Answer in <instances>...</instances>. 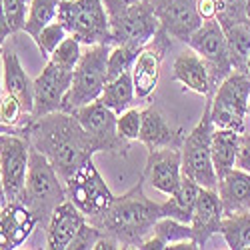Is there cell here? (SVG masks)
Instances as JSON below:
<instances>
[{"mask_svg": "<svg viewBox=\"0 0 250 250\" xmlns=\"http://www.w3.org/2000/svg\"><path fill=\"white\" fill-rule=\"evenodd\" d=\"M212 130H214V124L210 120V102H206L200 122L182 140L180 154H182V174L192 178L202 188L216 190L218 176H216L212 154H210Z\"/></svg>", "mask_w": 250, "mask_h": 250, "instance_id": "8992f818", "label": "cell"}, {"mask_svg": "<svg viewBox=\"0 0 250 250\" xmlns=\"http://www.w3.org/2000/svg\"><path fill=\"white\" fill-rule=\"evenodd\" d=\"M64 186H66V198L86 216V220L100 216L116 198L92 160L82 164L64 182Z\"/></svg>", "mask_w": 250, "mask_h": 250, "instance_id": "9c48e42d", "label": "cell"}, {"mask_svg": "<svg viewBox=\"0 0 250 250\" xmlns=\"http://www.w3.org/2000/svg\"><path fill=\"white\" fill-rule=\"evenodd\" d=\"M6 202L8 200H6V194H4V188H2V182H0V208H2Z\"/></svg>", "mask_w": 250, "mask_h": 250, "instance_id": "b9f144b4", "label": "cell"}, {"mask_svg": "<svg viewBox=\"0 0 250 250\" xmlns=\"http://www.w3.org/2000/svg\"><path fill=\"white\" fill-rule=\"evenodd\" d=\"M2 98H4V90H0V106H2Z\"/></svg>", "mask_w": 250, "mask_h": 250, "instance_id": "bcb514c9", "label": "cell"}, {"mask_svg": "<svg viewBox=\"0 0 250 250\" xmlns=\"http://www.w3.org/2000/svg\"><path fill=\"white\" fill-rule=\"evenodd\" d=\"M200 188H202V186L196 184L192 178L182 176L178 188L168 196V200L160 202L162 216L176 218L180 222L190 224L192 214H194V208H196V200H198V194H200Z\"/></svg>", "mask_w": 250, "mask_h": 250, "instance_id": "cb8c5ba5", "label": "cell"}, {"mask_svg": "<svg viewBox=\"0 0 250 250\" xmlns=\"http://www.w3.org/2000/svg\"><path fill=\"white\" fill-rule=\"evenodd\" d=\"M112 44H134L144 46L158 32L160 20L150 0L120 6L108 12Z\"/></svg>", "mask_w": 250, "mask_h": 250, "instance_id": "ba28073f", "label": "cell"}, {"mask_svg": "<svg viewBox=\"0 0 250 250\" xmlns=\"http://www.w3.org/2000/svg\"><path fill=\"white\" fill-rule=\"evenodd\" d=\"M196 12L202 18V22L204 20H212V18H216L218 2L216 0H196Z\"/></svg>", "mask_w": 250, "mask_h": 250, "instance_id": "f35d334b", "label": "cell"}, {"mask_svg": "<svg viewBox=\"0 0 250 250\" xmlns=\"http://www.w3.org/2000/svg\"><path fill=\"white\" fill-rule=\"evenodd\" d=\"M66 200V186L54 170L50 160L30 146V162H28V176L24 192L20 202L26 204L34 212L38 224L46 226L54 208Z\"/></svg>", "mask_w": 250, "mask_h": 250, "instance_id": "3957f363", "label": "cell"}, {"mask_svg": "<svg viewBox=\"0 0 250 250\" xmlns=\"http://www.w3.org/2000/svg\"><path fill=\"white\" fill-rule=\"evenodd\" d=\"M56 14H58V0H30L22 32H26L34 40L36 34L42 30L46 24L54 22Z\"/></svg>", "mask_w": 250, "mask_h": 250, "instance_id": "f1b7e54d", "label": "cell"}, {"mask_svg": "<svg viewBox=\"0 0 250 250\" xmlns=\"http://www.w3.org/2000/svg\"><path fill=\"white\" fill-rule=\"evenodd\" d=\"M2 90L16 96L28 114L34 106V80L24 70L14 50H2Z\"/></svg>", "mask_w": 250, "mask_h": 250, "instance_id": "7402d4cb", "label": "cell"}, {"mask_svg": "<svg viewBox=\"0 0 250 250\" xmlns=\"http://www.w3.org/2000/svg\"><path fill=\"white\" fill-rule=\"evenodd\" d=\"M86 216L66 198L54 208L50 220L46 222V248L50 250H68L72 238L78 234Z\"/></svg>", "mask_w": 250, "mask_h": 250, "instance_id": "d6986e66", "label": "cell"}, {"mask_svg": "<svg viewBox=\"0 0 250 250\" xmlns=\"http://www.w3.org/2000/svg\"><path fill=\"white\" fill-rule=\"evenodd\" d=\"M4 4V12L8 18V24L12 28V32H20L24 28L26 22V14H28V6H30V0H2Z\"/></svg>", "mask_w": 250, "mask_h": 250, "instance_id": "d590c367", "label": "cell"}, {"mask_svg": "<svg viewBox=\"0 0 250 250\" xmlns=\"http://www.w3.org/2000/svg\"><path fill=\"white\" fill-rule=\"evenodd\" d=\"M226 36V46L230 54V64L232 70L246 72V62L250 56V28L246 22H234L222 26Z\"/></svg>", "mask_w": 250, "mask_h": 250, "instance_id": "4316f807", "label": "cell"}, {"mask_svg": "<svg viewBox=\"0 0 250 250\" xmlns=\"http://www.w3.org/2000/svg\"><path fill=\"white\" fill-rule=\"evenodd\" d=\"M220 234L230 250H246L250 248V210L236 212L222 218Z\"/></svg>", "mask_w": 250, "mask_h": 250, "instance_id": "83f0119b", "label": "cell"}, {"mask_svg": "<svg viewBox=\"0 0 250 250\" xmlns=\"http://www.w3.org/2000/svg\"><path fill=\"white\" fill-rule=\"evenodd\" d=\"M112 44H92L82 50L76 68L72 70V84L62 104V110L74 112L76 108L96 100L106 84V64Z\"/></svg>", "mask_w": 250, "mask_h": 250, "instance_id": "5b68a950", "label": "cell"}, {"mask_svg": "<svg viewBox=\"0 0 250 250\" xmlns=\"http://www.w3.org/2000/svg\"><path fill=\"white\" fill-rule=\"evenodd\" d=\"M38 226L34 212L20 200H8L0 208V250L20 248Z\"/></svg>", "mask_w": 250, "mask_h": 250, "instance_id": "e0dca14e", "label": "cell"}, {"mask_svg": "<svg viewBox=\"0 0 250 250\" xmlns=\"http://www.w3.org/2000/svg\"><path fill=\"white\" fill-rule=\"evenodd\" d=\"M172 78L176 82L186 88V90H192L196 94H202L206 98H210L214 92L212 86V76L210 70H208L206 62L192 50H182L176 58H174V64H172Z\"/></svg>", "mask_w": 250, "mask_h": 250, "instance_id": "ffe728a7", "label": "cell"}, {"mask_svg": "<svg viewBox=\"0 0 250 250\" xmlns=\"http://www.w3.org/2000/svg\"><path fill=\"white\" fill-rule=\"evenodd\" d=\"M238 140L240 132L230 128H214L210 138V154L216 176H224L228 170L236 166V154H238Z\"/></svg>", "mask_w": 250, "mask_h": 250, "instance_id": "d4e9b609", "label": "cell"}, {"mask_svg": "<svg viewBox=\"0 0 250 250\" xmlns=\"http://www.w3.org/2000/svg\"><path fill=\"white\" fill-rule=\"evenodd\" d=\"M224 218V208L220 202V196L214 188H200L196 208L190 220L194 240L200 248L210 240L214 234H220V224Z\"/></svg>", "mask_w": 250, "mask_h": 250, "instance_id": "ac0fdd59", "label": "cell"}, {"mask_svg": "<svg viewBox=\"0 0 250 250\" xmlns=\"http://www.w3.org/2000/svg\"><path fill=\"white\" fill-rule=\"evenodd\" d=\"M186 132L182 128H172L162 112L150 104L142 110V126H140V136L138 140L146 146L148 150L154 148H166V146H182Z\"/></svg>", "mask_w": 250, "mask_h": 250, "instance_id": "44dd1931", "label": "cell"}, {"mask_svg": "<svg viewBox=\"0 0 250 250\" xmlns=\"http://www.w3.org/2000/svg\"><path fill=\"white\" fill-rule=\"evenodd\" d=\"M22 128L26 130L30 146L50 160L62 182L96 154L94 140L72 112L56 110L38 118L30 116Z\"/></svg>", "mask_w": 250, "mask_h": 250, "instance_id": "6da1fadb", "label": "cell"}, {"mask_svg": "<svg viewBox=\"0 0 250 250\" xmlns=\"http://www.w3.org/2000/svg\"><path fill=\"white\" fill-rule=\"evenodd\" d=\"M246 26L250 28V0H248V4H246Z\"/></svg>", "mask_w": 250, "mask_h": 250, "instance_id": "ee69618b", "label": "cell"}, {"mask_svg": "<svg viewBox=\"0 0 250 250\" xmlns=\"http://www.w3.org/2000/svg\"><path fill=\"white\" fill-rule=\"evenodd\" d=\"M140 126H142V110H138V108L130 106V108H126L124 112H120L116 116V130L124 140H128V142L138 140Z\"/></svg>", "mask_w": 250, "mask_h": 250, "instance_id": "836d02e7", "label": "cell"}, {"mask_svg": "<svg viewBox=\"0 0 250 250\" xmlns=\"http://www.w3.org/2000/svg\"><path fill=\"white\" fill-rule=\"evenodd\" d=\"M250 74L232 70L214 88L210 102V120L214 128H230L244 132V118L248 116Z\"/></svg>", "mask_w": 250, "mask_h": 250, "instance_id": "52a82bcc", "label": "cell"}, {"mask_svg": "<svg viewBox=\"0 0 250 250\" xmlns=\"http://www.w3.org/2000/svg\"><path fill=\"white\" fill-rule=\"evenodd\" d=\"M152 234L164 244V248H170L172 244L182 242V240H194L190 224L180 222L176 218H168V216L158 218V222L154 224Z\"/></svg>", "mask_w": 250, "mask_h": 250, "instance_id": "f546056e", "label": "cell"}, {"mask_svg": "<svg viewBox=\"0 0 250 250\" xmlns=\"http://www.w3.org/2000/svg\"><path fill=\"white\" fill-rule=\"evenodd\" d=\"M218 12L216 20L220 26L234 24V22H246V4L248 0H216Z\"/></svg>", "mask_w": 250, "mask_h": 250, "instance_id": "e575fe53", "label": "cell"}, {"mask_svg": "<svg viewBox=\"0 0 250 250\" xmlns=\"http://www.w3.org/2000/svg\"><path fill=\"white\" fill-rule=\"evenodd\" d=\"M98 100L108 106L116 116L120 112H124L126 108L132 106V102L136 100V94H134V84H132V74L130 72H124L112 80H108L104 84Z\"/></svg>", "mask_w": 250, "mask_h": 250, "instance_id": "484cf974", "label": "cell"}, {"mask_svg": "<svg viewBox=\"0 0 250 250\" xmlns=\"http://www.w3.org/2000/svg\"><path fill=\"white\" fill-rule=\"evenodd\" d=\"M132 2H138V0H104L106 4V10H114V8H120V6H126V4H132Z\"/></svg>", "mask_w": 250, "mask_h": 250, "instance_id": "60d3db41", "label": "cell"}, {"mask_svg": "<svg viewBox=\"0 0 250 250\" xmlns=\"http://www.w3.org/2000/svg\"><path fill=\"white\" fill-rule=\"evenodd\" d=\"M160 26L172 38L188 42L192 32L202 24L196 12V0H150Z\"/></svg>", "mask_w": 250, "mask_h": 250, "instance_id": "2e32d148", "label": "cell"}, {"mask_svg": "<svg viewBox=\"0 0 250 250\" xmlns=\"http://www.w3.org/2000/svg\"><path fill=\"white\" fill-rule=\"evenodd\" d=\"M66 36H70L68 34V30L64 28V24L62 22H58V20H54V22H50V24H46L42 30H40L38 34H36V38H34V42H36V46H38V50H40V54H42L46 60L50 58V54L56 50V46L64 40Z\"/></svg>", "mask_w": 250, "mask_h": 250, "instance_id": "1f68e13d", "label": "cell"}, {"mask_svg": "<svg viewBox=\"0 0 250 250\" xmlns=\"http://www.w3.org/2000/svg\"><path fill=\"white\" fill-rule=\"evenodd\" d=\"M58 22L80 44H112L110 16L104 0H58Z\"/></svg>", "mask_w": 250, "mask_h": 250, "instance_id": "277c9868", "label": "cell"}, {"mask_svg": "<svg viewBox=\"0 0 250 250\" xmlns=\"http://www.w3.org/2000/svg\"><path fill=\"white\" fill-rule=\"evenodd\" d=\"M96 144V152H108L126 156L130 142L124 140L116 130V114L96 98L72 112Z\"/></svg>", "mask_w": 250, "mask_h": 250, "instance_id": "30bf717a", "label": "cell"}, {"mask_svg": "<svg viewBox=\"0 0 250 250\" xmlns=\"http://www.w3.org/2000/svg\"><path fill=\"white\" fill-rule=\"evenodd\" d=\"M162 218L160 202H154L144 192V178L124 192L116 196L112 204L100 216L88 220L102 234L112 236L120 248H138L140 242L146 238L154 224Z\"/></svg>", "mask_w": 250, "mask_h": 250, "instance_id": "7a4b0ae2", "label": "cell"}, {"mask_svg": "<svg viewBox=\"0 0 250 250\" xmlns=\"http://www.w3.org/2000/svg\"><path fill=\"white\" fill-rule=\"evenodd\" d=\"M236 168L250 174V134H240L238 140V154H236Z\"/></svg>", "mask_w": 250, "mask_h": 250, "instance_id": "74e56055", "label": "cell"}, {"mask_svg": "<svg viewBox=\"0 0 250 250\" xmlns=\"http://www.w3.org/2000/svg\"><path fill=\"white\" fill-rule=\"evenodd\" d=\"M172 36L166 32L162 26L158 32L144 44L134 60V66L130 70L132 74V84H134V94L140 100H148L158 86L160 80V68H162V60L172 48Z\"/></svg>", "mask_w": 250, "mask_h": 250, "instance_id": "4fadbf2b", "label": "cell"}, {"mask_svg": "<svg viewBox=\"0 0 250 250\" xmlns=\"http://www.w3.org/2000/svg\"><path fill=\"white\" fill-rule=\"evenodd\" d=\"M182 154L178 146H166L148 150L146 166H144L142 178L148 182L154 190L170 196L182 180Z\"/></svg>", "mask_w": 250, "mask_h": 250, "instance_id": "9a60e30c", "label": "cell"}, {"mask_svg": "<svg viewBox=\"0 0 250 250\" xmlns=\"http://www.w3.org/2000/svg\"><path fill=\"white\" fill-rule=\"evenodd\" d=\"M82 56V44L78 42L76 38L72 36H66L62 42L56 46V50L50 54V62L60 68H66V70H74L78 60Z\"/></svg>", "mask_w": 250, "mask_h": 250, "instance_id": "d6a6232c", "label": "cell"}, {"mask_svg": "<svg viewBox=\"0 0 250 250\" xmlns=\"http://www.w3.org/2000/svg\"><path fill=\"white\" fill-rule=\"evenodd\" d=\"M72 84V70L60 68L48 60L44 70L34 78V106L32 118L62 110V104Z\"/></svg>", "mask_w": 250, "mask_h": 250, "instance_id": "5bb4252c", "label": "cell"}, {"mask_svg": "<svg viewBox=\"0 0 250 250\" xmlns=\"http://www.w3.org/2000/svg\"><path fill=\"white\" fill-rule=\"evenodd\" d=\"M30 142L20 134H0V182L6 200H20L26 186Z\"/></svg>", "mask_w": 250, "mask_h": 250, "instance_id": "7c38bea8", "label": "cell"}, {"mask_svg": "<svg viewBox=\"0 0 250 250\" xmlns=\"http://www.w3.org/2000/svg\"><path fill=\"white\" fill-rule=\"evenodd\" d=\"M246 74H250V56H248V62H246Z\"/></svg>", "mask_w": 250, "mask_h": 250, "instance_id": "f6af8a7d", "label": "cell"}, {"mask_svg": "<svg viewBox=\"0 0 250 250\" xmlns=\"http://www.w3.org/2000/svg\"><path fill=\"white\" fill-rule=\"evenodd\" d=\"M188 48H192L204 62L212 76V86L216 88L220 82L232 72L230 54L226 46V36L216 18L204 20L188 38Z\"/></svg>", "mask_w": 250, "mask_h": 250, "instance_id": "8fae6325", "label": "cell"}, {"mask_svg": "<svg viewBox=\"0 0 250 250\" xmlns=\"http://www.w3.org/2000/svg\"><path fill=\"white\" fill-rule=\"evenodd\" d=\"M248 114H250V96H248Z\"/></svg>", "mask_w": 250, "mask_h": 250, "instance_id": "7dc6e473", "label": "cell"}, {"mask_svg": "<svg viewBox=\"0 0 250 250\" xmlns=\"http://www.w3.org/2000/svg\"><path fill=\"white\" fill-rule=\"evenodd\" d=\"M100 236H102V232L98 230L92 222L86 220L84 224H82L80 230H78V234L72 238L68 250H90V248L94 250V246H96Z\"/></svg>", "mask_w": 250, "mask_h": 250, "instance_id": "8d00e7d4", "label": "cell"}, {"mask_svg": "<svg viewBox=\"0 0 250 250\" xmlns=\"http://www.w3.org/2000/svg\"><path fill=\"white\" fill-rule=\"evenodd\" d=\"M0 90H2V46H0Z\"/></svg>", "mask_w": 250, "mask_h": 250, "instance_id": "7bdbcfd3", "label": "cell"}, {"mask_svg": "<svg viewBox=\"0 0 250 250\" xmlns=\"http://www.w3.org/2000/svg\"><path fill=\"white\" fill-rule=\"evenodd\" d=\"M140 48L142 46H134V44H112L106 64V82L124 72H130Z\"/></svg>", "mask_w": 250, "mask_h": 250, "instance_id": "4dcf8cb0", "label": "cell"}, {"mask_svg": "<svg viewBox=\"0 0 250 250\" xmlns=\"http://www.w3.org/2000/svg\"><path fill=\"white\" fill-rule=\"evenodd\" d=\"M14 34L10 24H8V18H6V12H4V4H2V0H0V46H2L6 42V38Z\"/></svg>", "mask_w": 250, "mask_h": 250, "instance_id": "ab89813d", "label": "cell"}, {"mask_svg": "<svg viewBox=\"0 0 250 250\" xmlns=\"http://www.w3.org/2000/svg\"><path fill=\"white\" fill-rule=\"evenodd\" d=\"M216 192L224 208V216L250 210V174L236 166L218 178Z\"/></svg>", "mask_w": 250, "mask_h": 250, "instance_id": "603a6c76", "label": "cell"}]
</instances>
